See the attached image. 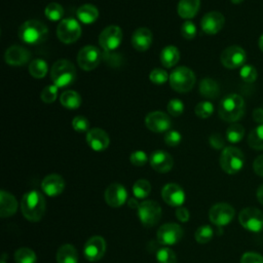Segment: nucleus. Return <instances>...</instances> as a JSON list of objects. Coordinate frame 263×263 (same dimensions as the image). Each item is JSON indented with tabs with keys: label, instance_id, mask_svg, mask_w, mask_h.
<instances>
[{
	"label": "nucleus",
	"instance_id": "nucleus-23",
	"mask_svg": "<svg viewBox=\"0 0 263 263\" xmlns=\"http://www.w3.org/2000/svg\"><path fill=\"white\" fill-rule=\"evenodd\" d=\"M41 189L49 197L58 196L65 189V180L58 174L47 175L41 182Z\"/></svg>",
	"mask_w": 263,
	"mask_h": 263
},
{
	"label": "nucleus",
	"instance_id": "nucleus-33",
	"mask_svg": "<svg viewBox=\"0 0 263 263\" xmlns=\"http://www.w3.org/2000/svg\"><path fill=\"white\" fill-rule=\"evenodd\" d=\"M248 144L255 150H263V124H258L250 132Z\"/></svg>",
	"mask_w": 263,
	"mask_h": 263
},
{
	"label": "nucleus",
	"instance_id": "nucleus-22",
	"mask_svg": "<svg viewBox=\"0 0 263 263\" xmlns=\"http://www.w3.org/2000/svg\"><path fill=\"white\" fill-rule=\"evenodd\" d=\"M5 62L10 66H23L31 59V52L20 45H11L4 53Z\"/></svg>",
	"mask_w": 263,
	"mask_h": 263
},
{
	"label": "nucleus",
	"instance_id": "nucleus-18",
	"mask_svg": "<svg viewBox=\"0 0 263 263\" xmlns=\"http://www.w3.org/2000/svg\"><path fill=\"white\" fill-rule=\"evenodd\" d=\"M161 197L166 204L179 208L185 202L186 195L181 186L175 183H168L162 187Z\"/></svg>",
	"mask_w": 263,
	"mask_h": 263
},
{
	"label": "nucleus",
	"instance_id": "nucleus-31",
	"mask_svg": "<svg viewBox=\"0 0 263 263\" xmlns=\"http://www.w3.org/2000/svg\"><path fill=\"white\" fill-rule=\"evenodd\" d=\"M60 102L65 108L74 110V109H77L80 107L82 100H81L80 95L77 91L68 89L61 95Z\"/></svg>",
	"mask_w": 263,
	"mask_h": 263
},
{
	"label": "nucleus",
	"instance_id": "nucleus-46",
	"mask_svg": "<svg viewBox=\"0 0 263 263\" xmlns=\"http://www.w3.org/2000/svg\"><path fill=\"white\" fill-rule=\"evenodd\" d=\"M72 127L78 133H84L90 129L88 119L82 115H77L72 119Z\"/></svg>",
	"mask_w": 263,
	"mask_h": 263
},
{
	"label": "nucleus",
	"instance_id": "nucleus-14",
	"mask_svg": "<svg viewBox=\"0 0 263 263\" xmlns=\"http://www.w3.org/2000/svg\"><path fill=\"white\" fill-rule=\"evenodd\" d=\"M101 60V52L98 47L93 45H85L77 54V63L84 71H91L96 69Z\"/></svg>",
	"mask_w": 263,
	"mask_h": 263
},
{
	"label": "nucleus",
	"instance_id": "nucleus-25",
	"mask_svg": "<svg viewBox=\"0 0 263 263\" xmlns=\"http://www.w3.org/2000/svg\"><path fill=\"white\" fill-rule=\"evenodd\" d=\"M17 210V200L15 197L6 192L5 190H1L0 192V216L2 218H7L15 214Z\"/></svg>",
	"mask_w": 263,
	"mask_h": 263
},
{
	"label": "nucleus",
	"instance_id": "nucleus-27",
	"mask_svg": "<svg viewBox=\"0 0 263 263\" xmlns=\"http://www.w3.org/2000/svg\"><path fill=\"white\" fill-rule=\"evenodd\" d=\"M57 263H77L78 252L76 248L70 243L62 245L55 254Z\"/></svg>",
	"mask_w": 263,
	"mask_h": 263
},
{
	"label": "nucleus",
	"instance_id": "nucleus-3",
	"mask_svg": "<svg viewBox=\"0 0 263 263\" xmlns=\"http://www.w3.org/2000/svg\"><path fill=\"white\" fill-rule=\"evenodd\" d=\"M18 38L26 44L38 45L48 37L47 27L37 20H28L21 25L17 32Z\"/></svg>",
	"mask_w": 263,
	"mask_h": 263
},
{
	"label": "nucleus",
	"instance_id": "nucleus-8",
	"mask_svg": "<svg viewBox=\"0 0 263 263\" xmlns=\"http://www.w3.org/2000/svg\"><path fill=\"white\" fill-rule=\"evenodd\" d=\"M137 214L140 222L145 227H153L161 218V208L154 200H145L140 203L137 209Z\"/></svg>",
	"mask_w": 263,
	"mask_h": 263
},
{
	"label": "nucleus",
	"instance_id": "nucleus-37",
	"mask_svg": "<svg viewBox=\"0 0 263 263\" xmlns=\"http://www.w3.org/2000/svg\"><path fill=\"white\" fill-rule=\"evenodd\" d=\"M44 14L46 18L51 22H61L64 16V8L60 3L51 2L46 5L44 9Z\"/></svg>",
	"mask_w": 263,
	"mask_h": 263
},
{
	"label": "nucleus",
	"instance_id": "nucleus-47",
	"mask_svg": "<svg viewBox=\"0 0 263 263\" xmlns=\"http://www.w3.org/2000/svg\"><path fill=\"white\" fill-rule=\"evenodd\" d=\"M148 160H149V158H148L146 152H144L143 150H136V151L132 152V154L129 155V161L135 166H143L147 163Z\"/></svg>",
	"mask_w": 263,
	"mask_h": 263
},
{
	"label": "nucleus",
	"instance_id": "nucleus-43",
	"mask_svg": "<svg viewBox=\"0 0 263 263\" xmlns=\"http://www.w3.org/2000/svg\"><path fill=\"white\" fill-rule=\"evenodd\" d=\"M168 78H170V75L167 74V72L161 68H155L149 74L150 81L157 85H161L165 83L168 80Z\"/></svg>",
	"mask_w": 263,
	"mask_h": 263
},
{
	"label": "nucleus",
	"instance_id": "nucleus-49",
	"mask_svg": "<svg viewBox=\"0 0 263 263\" xmlns=\"http://www.w3.org/2000/svg\"><path fill=\"white\" fill-rule=\"evenodd\" d=\"M240 263H263V256L256 252H246L240 257Z\"/></svg>",
	"mask_w": 263,
	"mask_h": 263
},
{
	"label": "nucleus",
	"instance_id": "nucleus-13",
	"mask_svg": "<svg viewBox=\"0 0 263 263\" xmlns=\"http://www.w3.org/2000/svg\"><path fill=\"white\" fill-rule=\"evenodd\" d=\"M183 236V229L179 224L165 223L161 225L156 233L157 241L164 246H173L178 243Z\"/></svg>",
	"mask_w": 263,
	"mask_h": 263
},
{
	"label": "nucleus",
	"instance_id": "nucleus-35",
	"mask_svg": "<svg viewBox=\"0 0 263 263\" xmlns=\"http://www.w3.org/2000/svg\"><path fill=\"white\" fill-rule=\"evenodd\" d=\"M245 136V128L239 123H232L226 129V140L229 143L236 144L242 140Z\"/></svg>",
	"mask_w": 263,
	"mask_h": 263
},
{
	"label": "nucleus",
	"instance_id": "nucleus-41",
	"mask_svg": "<svg viewBox=\"0 0 263 263\" xmlns=\"http://www.w3.org/2000/svg\"><path fill=\"white\" fill-rule=\"evenodd\" d=\"M59 92V87L54 84H48L46 85L40 93V99L45 104H51L57 100Z\"/></svg>",
	"mask_w": 263,
	"mask_h": 263
},
{
	"label": "nucleus",
	"instance_id": "nucleus-48",
	"mask_svg": "<svg viewBox=\"0 0 263 263\" xmlns=\"http://www.w3.org/2000/svg\"><path fill=\"white\" fill-rule=\"evenodd\" d=\"M163 139H164V143H165L167 146L175 147V146H178V145L181 143V141H182V135H181L178 130L170 129L168 132L165 133Z\"/></svg>",
	"mask_w": 263,
	"mask_h": 263
},
{
	"label": "nucleus",
	"instance_id": "nucleus-50",
	"mask_svg": "<svg viewBox=\"0 0 263 263\" xmlns=\"http://www.w3.org/2000/svg\"><path fill=\"white\" fill-rule=\"evenodd\" d=\"M209 143L215 149H222L224 147V145H225V140H224V138L220 134L215 133V134H212L210 136Z\"/></svg>",
	"mask_w": 263,
	"mask_h": 263
},
{
	"label": "nucleus",
	"instance_id": "nucleus-52",
	"mask_svg": "<svg viewBox=\"0 0 263 263\" xmlns=\"http://www.w3.org/2000/svg\"><path fill=\"white\" fill-rule=\"evenodd\" d=\"M253 170L256 173V175L263 178V154L256 157V159L253 162Z\"/></svg>",
	"mask_w": 263,
	"mask_h": 263
},
{
	"label": "nucleus",
	"instance_id": "nucleus-29",
	"mask_svg": "<svg viewBox=\"0 0 263 263\" xmlns=\"http://www.w3.org/2000/svg\"><path fill=\"white\" fill-rule=\"evenodd\" d=\"M180 60V51L174 45H166L161 49L160 62L164 68H172L178 64Z\"/></svg>",
	"mask_w": 263,
	"mask_h": 263
},
{
	"label": "nucleus",
	"instance_id": "nucleus-4",
	"mask_svg": "<svg viewBox=\"0 0 263 263\" xmlns=\"http://www.w3.org/2000/svg\"><path fill=\"white\" fill-rule=\"evenodd\" d=\"M50 78L59 88H65L74 83L76 79V69L72 62L61 59L54 62L50 69Z\"/></svg>",
	"mask_w": 263,
	"mask_h": 263
},
{
	"label": "nucleus",
	"instance_id": "nucleus-10",
	"mask_svg": "<svg viewBox=\"0 0 263 263\" xmlns=\"http://www.w3.org/2000/svg\"><path fill=\"white\" fill-rule=\"evenodd\" d=\"M123 39V34L120 27L111 25L106 27L99 36V44L105 52H111L119 47Z\"/></svg>",
	"mask_w": 263,
	"mask_h": 263
},
{
	"label": "nucleus",
	"instance_id": "nucleus-39",
	"mask_svg": "<svg viewBox=\"0 0 263 263\" xmlns=\"http://www.w3.org/2000/svg\"><path fill=\"white\" fill-rule=\"evenodd\" d=\"M214 236V230L210 225H202L198 227L194 233V238L198 243H206Z\"/></svg>",
	"mask_w": 263,
	"mask_h": 263
},
{
	"label": "nucleus",
	"instance_id": "nucleus-38",
	"mask_svg": "<svg viewBox=\"0 0 263 263\" xmlns=\"http://www.w3.org/2000/svg\"><path fill=\"white\" fill-rule=\"evenodd\" d=\"M155 258L158 263H177L176 253L167 247L158 249L155 254Z\"/></svg>",
	"mask_w": 263,
	"mask_h": 263
},
{
	"label": "nucleus",
	"instance_id": "nucleus-7",
	"mask_svg": "<svg viewBox=\"0 0 263 263\" xmlns=\"http://www.w3.org/2000/svg\"><path fill=\"white\" fill-rule=\"evenodd\" d=\"M82 30L80 24L72 17L63 18L57 28V36L65 44L76 42L81 36Z\"/></svg>",
	"mask_w": 263,
	"mask_h": 263
},
{
	"label": "nucleus",
	"instance_id": "nucleus-26",
	"mask_svg": "<svg viewBox=\"0 0 263 263\" xmlns=\"http://www.w3.org/2000/svg\"><path fill=\"white\" fill-rule=\"evenodd\" d=\"M200 7V0H180L178 3L177 11L179 16L185 20L194 17Z\"/></svg>",
	"mask_w": 263,
	"mask_h": 263
},
{
	"label": "nucleus",
	"instance_id": "nucleus-21",
	"mask_svg": "<svg viewBox=\"0 0 263 263\" xmlns=\"http://www.w3.org/2000/svg\"><path fill=\"white\" fill-rule=\"evenodd\" d=\"M149 163L154 171L164 174L173 168L174 159L172 155L166 151L156 150L152 152V154L150 155Z\"/></svg>",
	"mask_w": 263,
	"mask_h": 263
},
{
	"label": "nucleus",
	"instance_id": "nucleus-57",
	"mask_svg": "<svg viewBox=\"0 0 263 263\" xmlns=\"http://www.w3.org/2000/svg\"><path fill=\"white\" fill-rule=\"evenodd\" d=\"M230 1H231V3H233V4H235V5H238V4L242 3L245 0H230Z\"/></svg>",
	"mask_w": 263,
	"mask_h": 263
},
{
	"label": "nucleus",
	"instance_id": "nucleus-15",
	"mask_svg": "<svg viewBox=\"0 0 263 263\" xmlns=\"http://www.w3.org/2000/svg\"><path fill=\"white\" fill-rule=\"evenodd\" d=\"M107 245L105 239L100 235L89 237L83 247V255L89 262H97L103 258L106 253Z\"/></svg>",
	"mask_w": 263,
	"mask_h": 263
},
{
	"label": "nucleus",
	"instance_id": "nucleus-12",
	"mask_svg": "<svg viewBox=\"0 0 263 263\" xmlns=\"http://www.w3.org/2000/svg\"><path fill=\"white\" fill-rule=\"evenodd\" d=\"M220 61L227 69L241 68L247 61V53L242 47L238 45H230L222 51Z\"/></svg>",
	"mask_w": 263,
	"mask_h": 263
},
{
	"label": "nucleus",
	"instance_id": "nucleus-42",
	"mask_svg": "<svg viewBox=\"0 0 263 263\" xmlns=\"http://www.w3.org/2000/svg\"><path fill=\"white\" fill-rule=\"evenodd\" d=\"M239 76L245 82L252 83V82L256 81V79L258 77V72H257V69L253 65L245 64L239 70Z\"/></svg>",
	"mask_w": 263,
	"mask_h": 263
},
{
	"label": "nucleus",
	"instance_id": "nucleus-45",
	"mask_svg": "<svg viewBox=\"0 0 263 263\" xmlns=\"http://www.w3.org/2000/svg\"><path fill=\"white\" fill-rule=\"evenodd\" d=\"M166 109H167V112L170 115L178 117L181 114H183L185 106H184V103L180 99H172L167 103Z\"/></svg>",
	"mask_w": 263,
	"mask_h": 263
},
{
	"label": "nucleus",
	"instance_id": "nucleus-36",
	"mask_svg": "<svg viewBox=\"0 0 263 263\" xmlns=\"http://www.w3.org/2000/svg\"><path fill=\"white\" fill-rule=\"evenodd\" d=\"M37 257L33 250L30 248H20L14 253V262L15 263H36Z\"/></svg>",
	"mask_w": 263,
	"mask_h": 263
},
{
	"label": "nucleus",
	"instance_id": "nucleus-9",
	"mask_svg": "<svg viewBox=\"0 0 263 263\" xmlns=\"http://www.w3.org/2000/svg\"><path fill=\"white\" fill-rule=\"evenodd\" d=\"M238 222L248 231L260 232L263 230V213L257 208H245L238 214Z\"/></svg>",
	"mask_w": 263,
	"mask_h": 263
},
{
	"label": "nucleus",
	"instance_id": "nucleus-54",
	"mask_svg": "<svg viewBox=\"0 0 263 263\" xmlns=\"http://www.w3.org/2000/svg\"><path fill=\"white\" fill-rule=\"evenodd\" d=\"M127 205L129 206V208H132V209H138L139 208V205H140V203L138 202V198H134V197H132V198H128L127 199Z\"/></svg>",
	"mask_w": 263,
	"mask_h": 263
},
{
	"label": "nucleus",
	"instance_id": "nucleus-56",
	"mask_svg": "<svg viewBox=\"0 0 263 263\" xmlns=\"http://www.w3.org/2000/svg\"><path fill=\"white\" fill-rule=\"evenodd\" d=\"M258 46H259L260 50L263 52V34L259 37V40H258Z\"/></svg>",
	"mask_w": 263,
	"mask_h": 263
},
{
	"label": "nucleus",
	"instance_id": "nucleus-5",
	"mask_svg": "<svg viewBox=\"0 0 263 263\" xmlns=\"http://www.w3.org/2000/svg\"><path fill=\"white\" fill-rule=\"evenodd\" d=\"M221 168L228 175L237 174L245 164V156L240 149L234 146L224 147L219 158Z\"/></svg>",
	"mask_w": 263,
	"mask_h": 263
},
{
	"label": "nucleus",
	"instance_id": "nucleus-24",
	"mask_svg": "<svg viewBox=\"0 0 263 263\" xmlns=\"http://www.w3.org/2000/svg\"><path fill=\"white\" fill-rule=\"evenodd\" d=\"M132 45L133 47L138 51H146L150 48L152 41H153V35L152 32L145 27L138 28L134 31L132 35Z\"/></svg>",
	"mask_w": 263,
	"mask_h": 263
},
{
	"label": "nucleus",
	"instance_id": "nucleus-32",
	"mask_svg": "<svg viewBox=\"0 0 263 263\" xmlns=\"http://www.w3.org/2000/svg\"><path fill=\"white\" fill-rule=\"evenodd\" d=\"M29 72L36 79L44 78L48 72L47 63L42 59H35L29 65Z\"/></svg>",
	"mask_w": 263,
	"mask_h": 263
},
{
	"label": "nucleus",
	"instance_id": "nucleus-44",
	"mask_svg": "<svg viewBox=\"0 0 263 263\" xmlns=\"http://www.w3.org/2000/svg\"><path fill=\"white\" fill-rule=\"evenodd\" d=\"M180 32H181V35L184 39H187V40H191L193 39L195 36H196V33H197V30H196V26L195 24L192 22V21H185L182 26H181V29H180Z\"/></svg>",
	"mask_w": 263,
	"mask_h": 263
},
{
	"label": "nucleus",
	"instance_id": "nucleus-6",
	"mask_svg": "<svg viewBox=\"0 0 263 263\" xmlns=\"http://www.w3.org/2000/svg\"><path fill=\"white\" fill-rule=\"evenodd\" d=\"M195 75L193 71L185 66L174 69L170 74V85L178 92H188L195 84Z\"/></svg>",
	"mask_w": 263,
	"mask_h": 263
},
{
	"label": "nucleus",
	"instance_id": "nucleus-58",
	"mask_svg": "<svg viewBox=\"0 0 263 263\" xmlns=\"http://www.w3.org/2000/svg\"><path fill=\"white\" fill-rule=\"evenodd\" d=\"M5 258H6V255H5V254H3L2 259H1V263H6V262H5Z\"/></svg>",
	"mask_w": 263,
	"mask_h": 263
},
{
	"label": "nucleus",
	"instance_id": "nucleus-1",
	"mask_svg": "<svg viewBox=\"0 0 263 263\" xmlns=\"http://www.w3.org/2000/svg\"><path fill=\"white\" fill-rule=\"evenodd\" d=\"M46 202L43 194L38 190H30L26 192L21 201V210L23 216L30 222H38L44 216Z\"/></svg>",
	"mask_w": 263,
	"mask_h": 263
},
{
	"label": "nucleus",
	"instance_id": "nucleus-30",
	"mask_svg": "<svg viewBox=\"0 0 263 263\" xmlns=\"http://www.w3.org/2000/svg\"><path fill=\"white\" fill-rule=\"evenodd\" d=\"M199 92L203 98L216 99L220 92V87L214 79L205 77L199 82Z\"/></svg>",
	"mask_w": 263,
	"mask_h": 263
},
{
	"label": "nucleus",
	"instance_id": "nucleus-11",
	"mask_svg": "<svg viewBox=\"0 0 263 263\" xmlns=\"http://www.w3.org/2000/svg\"><path fill=\"white\" fill-rule=\"evenodd\" d=\"M235 210L226 202H218L215 203L209 211L210 221L218 226L223 227L228 225L234 218Z\"/></svg>",
	"mask_w": 263,
	"mask_h": 263
},
{
	"label": "nucleus",
	"instance_id": "nucleus-51",
	"mask_svg": "<svg viewBox=\"0 0 263 263\" xmlns=\"http://www.w3.org/2000/svg\"><path fill=\"white\" fill-rule=\"evenodd\" d=\"M176 217H177V219H178L180 222L185 223V222H187V221L189 220V218H190V213H189V211H188L186 208H184V206H179V208H177V210H176Z\"/></svg>",
	"mask_w": 263,
	"mask_h": 263
},
{
	"label": "nucleus",
	"instance_id": "nucleus-17",
	"mask_svg": "<svg viewBox=\"0 0 263 263\" xmlns=\"http://www.w3.org/2000/svg\"><path fill=\"white\" fill-rule=\"evenodd\" d=\"M104 198L106 203L111 208H120L127 201L128 195L123 185L119 183H112L106 188Z\"/></svg>",
	"mask_w": 263,
	"mask_h": 263
},
{
	"label": "nucleus",
	"instance_id": "nucleus-28",
	"mask_svg": "<svg viewBox=\"0 0 263 263\" xmlns=\"http://www.w3.org/2000/svg\"><path fill=\"white\" fill-rule=\"evenodd\" d=\"M76 15H77V18L82 24L89 25V24L95 23L98 20L99 10L95 5L86 3V4H83L78 7V9L76 11Z\"/></svg>",
	"mask_w": 263,
	"mask_h": 263
},
{
	"label": "nucleus",
	"instance_id": "nucleus-53",
	"mask_svg": "<svg viewBox=\"0 0 263 263\" xmlns=\"http://www.w3.org/2000/svg\"><path fill=\"white\" fill-rule=\"evenodd\" d=\"M253 119L254 121L258 122L259 124H263V109L256 108L253 112Z\"/></svg>",
	"mask_w": 263,
	"mask_h": 263
},
{
	"label": "nucleus",
	"instance_id": "nucleus-34",
	"mask_svg": "<svg viewBox=\"0 0 263 263\" xmlns=\"http://www.w3.org/2000/svg\"><path fill=\"white\" fill-rule=\"evenodd\" d=\"M151 192V184L145 179L137 180L133 185V194L134 197L138 199L146 198Z\"/></svg>",
	"mask_w": 263,
	"mask_h": 263
},
{
	"label": "nucleus",
	"instance_id": "nucleus-55",
	"mask_svg": "<svg viewBox=\"0 0 263 263\" xmlns=\"http://www.w3.org/2000/svg\"><path fill=\"white\" fill-rule=\"evenodd\" d=\"M256 196H257L258 201L263 205V184H262V185L257 189Z\"/></svg>",
	"mask_w": 263,
	"mask_h": 263
},
{
	"label": "nucleus",
	"instance_id": "nucleus-19",
	"mask_svg": "<svg viewBox=\"0 0 263 263\" xmlns=\"http://www.w3.org/2000/svg\"><path fill=\"white\" fill-rule=\"evenodd\" d=\"M225 24V17L224 15L219 11H209L205 13L201 21H200V27L201 30L208 34V35H215L219 33Z\"/></svg>",
	"mask_w": 263,
	"mask_h": 263
},
{
	"label": "nucleus",
	"instance_id": "nucleus-20",
	"mask_svg": "<svg viewBox=\"0 0 263 263\" xmlns=\"http://www.w3.org/2000/svg\"><path fill=\"white\" fill-rule=\"evenodd\" d=\"M86 143L93 151L101 152L108 148L110 144V139L108 134L105 130L99 127H95V128H90L87 132Z\"/></svg>",
	"mask_w": 263,
	"mask_h": 263
},
{
	"label": "nucleus",
	"instance_id": "nucleus-16",
	"mask_svg": "<svg viewBox=\"0 0 263 263\" xmlns=\"http://www.w3.org/2000/svg\"><path fill=\"white\" fill-rule=\"evenodd\" d=\"M146 127L154 133L168 132L172 127L171 117L162 111H152L145 117Z\"/></svg>",
	"mask_w": 263,
	"mask_h": 263
},
{
	"label": "nucleus",
	"instance_id": "nucleus-40",
	"mask_svg": "<svg viewBox=\"0 0 263 263\" xmlns=\"http://www.w3.org/2000/svg\"><path fill=\"white\" fill-rule=\"evenodd\" d=\"M195 115L201 119L209 118L214 112V105L210 101L199 102L194 108Z\"/></svg>",
	"mask_w": 263,
	"mask_h": 263
},
{
	"label": "nucleus",
	"instance_id": "nucleus-2",
	"mask_svg": "<svg viewBox=\"0 0 263 263\" xmlns=\"http://www.w3.org/2000/svg\"><path fill=\"white\" fill-rule=\"evenodd\" d=\"M246 104L241 96L237 93L226 95L220 102L218 113L222 120L234 123L245 114Z\"/></svg>",
	"mask_w": 263,
	"mask_h": 263
}]
</instances>
